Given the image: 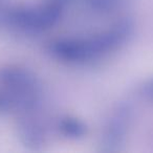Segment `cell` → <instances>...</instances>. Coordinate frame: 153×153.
I'll list each match as a JSON object with an SVG mask.
<instances>
[{"label":"cell","mask_w":153,"mask_h":153,"mask_svg":"<svg viewBox=\"0 0 153 153\" xmlns=\"http://www.w3.org/2000/svg\"><path fill=\"white\" fill-rule=\"evenodd\" d=\"M134 21L129 17L121 18L107 30L88 38H62L51 41L48 53L62 62L81 64L97 60L117 51L132 38Z\"/></svg>","instance_id":"obj_1"},{"label":"cell","mask_w":153,"mask_h":153,"mask_svg":"<svg viewBox=\"0 0 153 153\" xmlns=\"http://www.w3.org/2000/svg\"><path fill=\"white\" fill-rule=\"evenodd\" d=\"M63 10L64 5L61 3L55 0H47L36 7L19 5L4 9L1 13V19L3 23L12 28L36 34L55 26L61 18Z\"/></svg>","instance_id":"obj_2"},{"label":"cell","mask_w":153,"mask_h":153,"mask_svg":"<svg viewBox=\"0 0 153 153\" xmlns=\"http://www.w3.org/2000/svg\"><path fill=\"white\" fill-rule=\"evenodd\" d=\"M133 107L129 102H120L115 105L103 128L100 142L101 150L104 152H117L121 150L133 119Z\"/></svg>","instance_id":"obj_3"},{"label":"cell","mask_w":153,"mask_h":153,"mask_svg":"<svg viewBox=\"0 0 153 153\" xmlns=\"http://www.w3.org/2000/svg\"><path fill=\"white\" fill-rule=\"evenodd\" d=\"M38 111L20 113L17 133L21 144L30 151H39L46 145L47 130Z\"/></svg>","instance_id":"obj_4"},{"label":"cell","mask_w":153,"mask_h":153,"mask_svg":"<svg viewBox=\"0 0 153 153\" xmlns=\"http://www.w3.org/2000/svg\"><path fill=\"white\" fill-rule=\"evenodd\" d=\"M0 86L17 92L42 91L36 74L27 68L18 65L0 67Z\"/></svg>","instance_id":"obj_5"},{"label":"cell","mask_w":153,"mask_h":153,"mask_svg":"<svg viewBox=\"0 0 153 153\" xmlns=\"http://www.w3.org/2000/svg\"><path fill=\"white\" fill-rule=\"evenodd\" d=\"M56 129L62 136L69 140H81L87 134V126L83 121L70 115H64L58 119Z\"/></svg>","instance_id":"obj_6"},{"label":"cell","mask_w":153,"mask_h":153,"mask_svg":"<svg viewBox=\"0 0 153 153\" xmlns=\"http://www.w3.org/2000/svg\"><path fill=\"white\" fill-rule=\"evenodd\" d=\"M122 0H86V4L98 14H108L117 7Z\"/></svg>","instance_id":"obj_7"},{"label":"cell","mask_w":153,"mask_h":153,"mask_svg":"<svg viewBox=\"0 0 153 153\" xmlns=\"http://www.w3.org/2000/svg\"><path fill=\"white\" fill-rule=\"evenodd\" d=\"M138 94L145 101L153 103V76L144 81L137 90Z\"/></svg>","instance_id":"obj_8"},{"label":"cell","mask_w":153,"mask_h":153,"mask_svg":"<svg viewBox=\"0 0 153 153\" xmlns=\"http://www.w3.org/2000/svg\"><path fill=\"white\" fill-rule=\"evenodd\" d=\"M5 1H7V0H0V13H2V12L4 11V9H3V5H4Z\"/></svg>","instance_id":"obj_9"}]
</instances>
